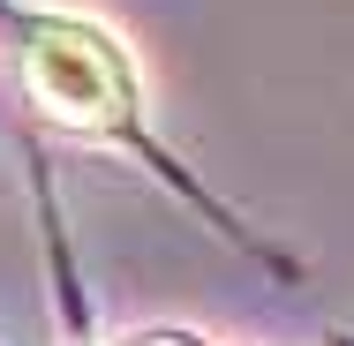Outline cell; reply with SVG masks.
I'll return each instance as SVG.
<instances>
[{
    "label": "cell",
    "mask_w": 354,
    "mask_h": 346,
    "mask_svg": "<svg viewBox=\"0 0 354 346\" xmlns=\"http://www.w3.org/2000/svg\"><path fill=\"white\" fill-rule=\"evenodd\" d=\"M23 83L46 121L83 128V136H113L136 113V75L121 61V46L91 23H38L23 46Z\"/></svg>",
    "instance_id": "cell-1"
},
{
    "label": "cell",
    "mask_w": 354,
    "mask_h": 346,
    "mask_svg": "<svg viewBox=\"0 0 354 346\" xmlns=\"http://www.w3.org/2000/svg\"><path fill=\"white\" fill-rule=\"evenodd\" d=\"M129 346H196V339H181V331H151V339H129Z\"/></svg>",
    "instance_id": "cell-2"
}]
</instances>
